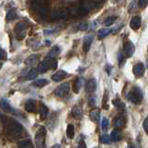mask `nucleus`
I'll use <instances>...</instances> for the list:
<instances>
[{"label": "nucleus", "instance_id": "obj_34", "mask_svg": "<svg viewBox=\"0 0 148 148\" xmlns=\"http://www.w3.org/2000/svg\"><path fill=\"white\" fill-rule=\"evenodd\" d=\"M108 102V92H106L105 95H104V97H103V102H102V108H103L104 109H106V110L109 108Z\"/></svg>", "mask_w": 148, "mask_h": 148}, {"label": "nucleus", "instance_id": "obj_4", "mask_svg": "<svg viewBox=\"0 0 148 148\" xmlns=\"http://www.w3.org/2000/svg\"><path fill=\"white\" fill-rule=\"evenodd\" d=\"M46 130L45 127H40L35 134V145L37 148H45V146Z\"/></svg>", "mask_w": 148, "mask_h": 148}, {"label": "nucleus", "instance_id": "obj_44", "mask_svg": "<svg viewBox=\"0 0 148 148\" xmlns=\"http://www.w3.org/2000/svg\"><path fill=\"white\" fill-rule=\"evenodd\" d=\"M51 148H61V147H60V145H58V143H57V145H54Z\"/></svg>", "mask_w": 148, "mask_h": 148}, {"label": "nucleus", "instance_id": "obj_41", "mask_svg": "<svg viewBox=\"0 0 148 148\" xmlns=\"http://www.w3.org/2000/svg\"><path fill=\"white\" fill-rule=\"evenodd\" d=\"M89 106H95V97H91V98H89Z\"/></svg>", "mask_w": 148, "mask_h": 148}, {"label": "nucleus", "instance_id": "obj_35", "mask_svg": "<svg viewBox=\"0 0 148 148\" xmlns=\"http://www.w3.org/2000/svg\"><path fill=\"white\" fill-rule=\"evenodd\" d=\"M100 142L102 143H110V142H111V138H110V136L109 135H108V134H103V135H101V137H100Z\"/></svg>", "mask_w": 148, "mask_h": 148}, {"label": "nucleus", "instance_id": "obj_11", "mask_svg": "<svg viewBox=\"0 0 148 148\" xmlns=\"http://www.w3.org/2000/svg\"><path fill=\"white\" fill-rule=\"evenodd\" d=\"M142 24V18L139 16H135L132 18L131 22H130V26L132 30H138L141 27Z\"/></svg>", "mask_w": 148, "mask_h": 148}, {"label": "nucleus", "instance_id": "obj_21", "mask_svg": "<svg viewBox=\"0 0 148 148\" xmlns=\"http://www.w3.org/2000/svg\"><path fill=\"white\" fill-rule=\"evenodd\" d=\"M37 61H38V56L32 55V56H30V57L25 60V64L28 65V66H32V65L36 64Z\"/></svg>", "mask_w": 148, "mask_h": 148}, {"label": "nucleus", "instance_id": "obj_36", "mask_svg": "<svg viewBox=\"0 0 148 148\" xmlns=\"http://www.w3.org/2000/svg\"><path fill=\"white\" fill-rule=\"evenodd\" d=\"M101 126H102V130H104V131H106V130L108 129V127H109V120H108V118H103V119H102Z\"/></svg>", "mask_w": 148, "mask_h": 148}, {"label": "nucleus", "instance_id": "obj_45", "mask_svg": "<svg viewBox=\"0 0 148 148\" xmlns=\"http://www.w3.org/2000/svg\"><path fill=\"white\" fill-rule=\"evenodd\" d=\"M110 69H111V67H110V66H106V71H108V74L110 73Z\"/></svg>", "mask_w": 148, "mask_h": 148}, {"label": "nucleus", "instance_id": "obj_24", "mask_svg": "<svg viewBox=\"0 0 148 148\" xmlns=\"http://www.w3.org/2000/svg\"><path fill=\"white\" fill-rule=\"evenodd\" d=\"M59 53H60V48L58 47V45H55L50 49V51L48 52V57L49 58H56Z\"/></svg>", "mask_w": 148, "mask_h": 148}, {"label": "nucleus", "instance_id": "obj_16", "mask_svg": "<svg viewBox=\"0 0 148 148\" xmlns=\"http://www.w3.org/2000/svg\"><path fill=\"white\" fill-rule=\"evenodd\" d=\"M71 115L73 116L74 119H81L82 117V109L79 106H73V108L71 110Z\"/></svg>", "mask_w": 148, "mask_h": 148}, {"label": "nucleus", "instance_id": "obj_29", "mask_svg": "<svg viewBox=\"0 0 148 148\" xmlns=\"http://www.w3.org/2000/svg\"><path fill=\"white\" fill-rule=\"evenodd\" d=\"M37 74H38V72H37L36 69H32L26 74L25 79H26V80H32V79H35L37 77Z\"/></svg>", "mask_w": 148, "mask_h": 148}, {"label": "nucleus", "instance_id": "obj_9", "mask_svg": "<svg viewBox=\"0 0 148 148\" xmlns=\"http://www.w3.org/2000/svg\"><path fill=\"white\" fill-rule=\"evenodd\" d=\"M132 72L134 74V76L137 78H141L145 75V65L143 63H137L136 65H134L133 69H132Z\"/></svg>", "mask_w": 148, "mask_h": 148}, {"label": "nucleus", "instance_id": "obj_1", "mask_svg": "<svg viewBox=\"0 0 148 148\" xmlns=\"http://www.w3.org/2000/svg\"><path fill=\"white\" fill-rule=\"evenodd\" d=\"M8 131L9 135L13 138H20L22 136L23 132H24V129L18 121L11 119H8Z\"/></svg>", "mask_w": 148, "mask_h": 148}, {"label": "nucleus", "instance_id": "obj_23", "mask_svg": "<svg viewBox=\"0 0 148 148\" xmlns=\"http://www.w3.org/2000/svg\"><path fill=\"white\" fill-rule=\"evenodd\" d=\"M42 6H43V0H31V7L34 10H38Z\"/></svg>", "mask_w": 148, "mask_h": 148}, {"label": "nucleus", "instance_id": "obj_32", "mask_svg": "<svg viewBox=\"0 0 148 148\" xmlns=\"http://www.w3.org/2000/svg\"><path fill=\"white\" fill-rule=\"evenodd\" d=\"M17 18V13L15 10H13V9H11V10H9L7 14V17H6V20L7 21H11L13 20H15V18Z\"/></svg>", "mask_w": 148, "mask_h": 148}, {"label": "nucleus", "instance_id": "obj_2", "mask_svg": "<svg viewBox=\"0 0 148 148\" xmlns=\"http://www.w3.org/2000/svg\"><path fill=\"white\" fill-rule=\"evenodd\" d=\"M58 68V61L55 58L47 57L44 61H42L38 66V71L40 73H45L48 69H56Z\"/></svg>", "mask_w": 148, "mask_h": 148}, {"label": "nucleus", "instance_id": "obj_6", "mask_svg": "<svg viewBox=\"0 0 148 148\" xmlns=\"http://www.w3.org/2000/svg\"><path fill=\"white\" fill-rule=\"evenodd\" d=\"M69 89H71V85H69V82H64L55 90V95L58 96V97L66 96L69 94Z\"/></svg>", "mask_w": 148, "mask_h": 148}, {"label": "nucleus", "instance_id": "obj_28", "mask_svg": "<svg viewBox=\"0 0 148 148\" xmlns=\"http://www.w3.org/2000/svg\"><path fill=\"white\" fill-rule=\"evenodd\" d=\"M117 18L118 17L117 16H110L108 18H106V20L104 21V25L106 26H110V25H112L113 23L117 21Z\"/></svg>", "mask_w": 148, "mask_h": 148}, {"label": "nucleus", "instance_id": "obj_22", "mask_svg": "<svg viewBox=\"0 0 148 148\" xmlns=\"http://www.w3.org/2000/svg\"><path fill=\"white\" fill-rule=\"evenodd\" d=\"M113 105L117 108L119 110H120L121 112H124L125 111V104L123 103V102H121L119 99H114L112 101Z\"/></svg>", "mask_w": 148, "mask_h": 148}, {"label": "nucleus", "instance_id": "obj_27", "mask_svg": "<svg viewBox=\"0 0 148 148\" xmlns=\"http://www.w3.org/2000/svg\"><path fill=\"white\" fill-rule=\"evenodd\" d=\"M110 138L113 142H119L120 140V134L118 130H114L110 134Z\"/></svg>", "mask_w": 148, "mask_h": 148}, {"label": "nucleus", "instance_id": "obj_31", "mask_svg": "<svg viewBox=\"0 0 148 148\" xmlns=\"http://www.w3.org/2000/svg\"><path fill=\"white\" fill-rule=\"evenodd\" d=\"M82 78H78L77 80H76V82H75V83H74V92H79V91H80V89L82 88Z\"/></svg>", "mask_w": 148, "mask_h": 148}, {"label": "nucleus", "instance_id": "obj_8", "mask_svg": "<svg viewBox=\"0 0 148 148\" xmlns=\"http://www.w3.org/2000/svg\"><path fill=\"white\" fill-rule=\"evenodd\" d=\"M135 52V46L131 41H126L124 44V55L126 58H131Z\"/></svg>", "mask_w": 148, "mask_h": 148}, {"label": "nucleus", "instance_id": "obj_20", "mask_svg": "<svg viewBox=\"0 0 148 148\" xmlns=\"http://www.w3.org/2000/svg\"><path fill=\"white\" fill-rule=\"evenodd\" d=\"M111 32H112V30L103 28V29H100L98 32H97V37H98V39H103L106 36H108Z\"/></svg>", "mask_w": 148, "mask_h": 148}, {"label": "nucleus", "instance_id": "obj_46", "mask_svg": "<svg viewBox=\"0 0 148 148\" xmlns=\"http://www.w3.org/2000/svg\"><path fill=\"white\" fill-rule=\"evenodd\" d=\"M127 148H133V146L130 145H128V147H127Z\"/></svg>", "mask_w": 148, "mask_h": 148}, {"label": "nucleus", "instance_id": "obj_25", "mask_svg": "<svg viewBox=\"0 0 148 148\" xmlns=\"http://www.w3.org/2000/svg\"><path fill=\"white\" fill-rule=\"evenodd\" d=\"M67 137L69 139H73L74 138V134H75V132H74V126L72 124H69L67 126Z\"/></svg>", "mask_w": 148, "mask_h": 148}, {"label": "nucleus", "instance_id": "obj_43", "mask_svg": "<svg viewBox=\"0 0 148 148\" xmlns=\"http://www.w3.org/2000/svg\"><path fill=\"white\" fill-rule=\"evenodd\" d=\"M55 31H56V30H45V31H44V34H45V35H49V34H54Z\"/></svg>", "mask_w": 148, "mask_h": 148}, {"label": "nucleus", "instance_id": "obj_33", "mask_svg": "<svg viewBox=\"0 0 148 148\" xmlns=\"http://www.w3.org/2000/svg\"><path fill=\"white\" fill-rule=\"evenodd\" d=\"M46 84H48V81L45 80V79H40V80H37L34 82V85L36 87H44Z\"/></svg>", "mask_w": 148, "mask_h": 148}, {"label": "nucleus", "instance_id": "obj_39", "mask_svg": "<svg viewBox=\"0 0 148 148\" xmlns=\"http://www.w3.org/2000/svg\"><path fill=\"white\" fill-rule=\"evenodd\" d=\"M87 29H88V24H87V23H81V24L79 25V30L86 31Z\"/></svg>", "mask_w": 148, "mask_h": 148}, {"label": "nucleus", "instance_id": "obj_48", "mask_svg": "<svg viewBox=\"0 0 148 148\" xmlns=\"http://www.w3.org/2000/svg\"><path fill=\"white\" fill-rule=\"evenodd\" d=\"M118 1H121V0H118Z\"/></svg>", "mask_w": 148, "mask_h": 148}, {"label": "nucleus", "instance_id": "obj_17", "mask_svg": "<svg viewBox=\"0 0 148 148\" xmlns=\"http://www.w3.org/2000/svg\"><path fill=\"white\" fill-rule=\"evenodd\" d=\"M39 114H40L41 119H45L46 118V116H47V114H48L47 106H46L43 103H40V106H39Z\"/></svg>", "mask_w": 148, "mask_h": 148}, {"label": "nucleus", "instance_id": "obj_10", "mask_svg": "<svg viewBox=\"0 0 148 148\" xmlns=\"http://www.w3.org/2000/svg\"><path fill=\"white\" fill-rule=\"evenodd\" d=\"M94 41V35L92 34H89V35H86L84 37V40H83V45H82V49H83V52L87 53L89 51L90 47H91V45Z\"/></svg>", "mask_w": 148, "mask_h": 148}, {"label": "nucleus", "instance_id": "obj_18", "mask_svg": "<svg viewBox=\"0 0 148 148\" xmlns=\"http://www.w3.org/2000/svg\"><path fill=\"white\" fill-rule=\"evenodd\" d=\"M0 108H3L4 110L8 111V112H13V109L11 108V106L8 103V101L6 99L0 100Z\"/></svg>", "mask_w": 148, "mask_h": 148}, {"label": "nucleus", "instance_id": "obj_5", "mask_svg": "<svg viewBox=\"0 0 148 148\" xmlns=\"http://www.w3.org/2000/svg\"><path fill=\"white\" fill-rule=\"evenodd\" d=\"M15 36L18 40H22L25 38L27 32V24L24 22H18L15 26Z\"/></svg>", "mask_w": 148, "mask_h": 148}, {"label": "nucleus", "instance_id": "obj_49", "mask_svg": "<svg viewBox=\"0 0 148 148\" xmlns=\"http://www.w3.org/2000/svg\"><path fill=\"white\" fill-rule=\"evenodd\" d=\"M95 148H99V147H95Z\"/></svg>", "mask_w": 148, "mask_h": 148}, {"label": "nucleus", "instance_id": "obj_40", "mask_svg": "<svg viewBox=\"0 0 148 148\" xmlns=\"http://www.w3.org/2000/svg\"><path fill=\"white\" fill-rule=\"evenodd\" d=\"M143 129H145V132L148 133V117L145 119V121H143Z\"/></svg>", "mask_w": 148, "mask_h": 148}, {"label": "nucleus", "instance_id": "obj_26", "mask_svg": "<svg viewBox=\"0 0 148 148\" xmlns=\"http://www.w3.org/2000/svg\"><path fill=\"white\" fill-rule=\"evenodd\" d=\"M18 148H34L31 140H23L18 143Z\"/></svg>", "mask_w": 148, "mask_h": 148}, {"label": "nucleus", "instance_id": "obj_47", "mask_svg": "<svg viewBox=\"0 0 148 148\" xmlns=\"http://www.w3.org/2000/svg\"><path fill=\"white\" fill-rule=\"evenodd\" d=\"M1 68H2V63L0 62V69H1Z\"/></svg>", "mask_w": 148, "mask_h": 148}, {"label": "nucleus", "instance_id": "obj_14", "mask_svg": "<svg viewBox=\"0 0 148 148\" xmlns=\"http://www.w3.org/2000/svg\"><path fill=\"white\" fill-rule=\"evenodd\" d=\"M67 72L66 71H57L55 74H53L52 75V80L54 81V82H60V81H62L63 79H65L67 77Z\"/></svg>", "mask_w": 148, "mask_h": 148}, {"label": "nucleus", "instance_id": "obj_38", "mask_svg": "<svg viewBox=\"0 0 148 148\" xmlns=\"http://www.w3.org/2000/svg\"><path fill=\"white\" fill-rule=\"evenodd\" d=\"M7 58H8L7 53L5 52V50L0 48V60H6Z\"/></svg>", "mask_w": 148, "mask_h": 148}, {"label": "nucleus", "instance_id": "obj_12", "mask_svg": "<svg viewBox=\"0 0 148 148\" xmlns=\"http://www.w3.org/2000/svg\"><path fill=\"white\" fill-rule=\"evenodd\" d=\"M24 108L26 111L30 113H34L36 111V102L32 99H30L28 100L26 103H25V106H24Z\"/></svg>", "mask_w": 148, "mask_h": 148}, {"label": "nucleus", "instance_id": "obj_19", "mask_svg": "<svg viewBox=\"0 0 148 148\" xmlns=\"http://www.w3.org/2000/svg\"><path fill=\"white\" fill-rule=\"evenodd\" d=\"M115 127L118 128V129H121L125 126V119L123 117H121V116H119V117H117L115 119Z\"/></svg>", "mask_w": 148, "mask_h": 148}, {"label": "nucleus", "instance_id": "obj_15", "mask_svg": "<svg viewBox=\"0 0 148 148\" xmlns=\"http://www.w3.org/2000/svg\"><path fill=\"white\" fill-rule=\"evenodd\" d=\"M100 111L98 108H95L92 109L91 112H90V115H89V118L92 121H94L95 123H97L99 120V118H100Z\"/></svg>", "mask_w": 148, "mask_h": 148}, {"label": "nucleus", "instance_id": "obj_42", "mask_svg": "<svg viewBox=\"0 0 148 148\" xmlns=\"http://www.w3.org/2000/svg\"><path fill=\"white\" fill-rule=\"evenodd\" d=\"M76 148H86V145H85L84 141L82 140L80 143H79V145H78V146Z\"/></svg>", "mask_w": 148, "mask_h": 148}, {"label": "nucleus", "instance_id": "obj_3", "mask_svg": "<svg viewBox=\"0 0 148 148\" xmlns=\"http://www.w3.org/2000/svg\"><path fill=\"white\" fill-rule=\"evenodd\" d=\"M143 97V92L142 91L141 88L139 87H133L132 89L128 92L127 95V98L129 101H131L132 103L135 104V105H139L142 102Z\"/></svg>", "mask_w": 148, "mask_h": 148}, {"label": "nucleus", "instance_id": "obj_30", "mask_svg": "<svg viewBox=\"0 0 148 148\" xmlns=\"http://www.w3.org/2000/svg\"><path fill=\"white\" fill-rule=\"evenodd\" d=\"M88 12H89V8L85 6H81L79 8H77V14L80 16H84Z\"/></svg>", "mask_w": 148, "mask_h": 148}, {"label": "nucleus", "instance_id": "obj_13", "mask_svg": "<svg viewBox=\"0 0 148 148\" xmlns=\"http://www.w3.org/2000/svg\"><path fill=\"white\" fill-rule=\"evenodd\" d=\"M96 87H97V83H96L95 79H91V80L87 82L85 89H86V92H94L96 90Z\"/></svg>", "mask_w": 148, "mask_h": 148}, {"label": "nucleus", "instance_id": "obj_37", "mask_svg": "<svg viewBox=\"0 0 148 148\" xmlns=\"http://www.w3.org/2000/svg\"><path fill=\"white\" fill-rule=\"evenodd\" d=\"M138 5L141 8H145L147 7V5H148V0H139Z\"/></svg>", "mask_w": 148, "mask_h": 148}, {"label": "nucleus", "instance_id": "obj_7", "mask_svg": "<svg viewBox=\"0 0 148 148\" xmlns=\"http://www.w3.org/2000/svg\"><path fill=\"white\" fill-rule=\"evenodd\" d=\"M69 15V11L67 9L62 8L58 9V10H55L51 13V18L53 21H58V20H64Z\"/></svg>", "mask_w": 148, "mask_h": 148}]
</instances>
